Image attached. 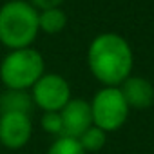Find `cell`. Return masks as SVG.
Listing matches in <instances>:
<instances>
[{
    "mask_svg": "<svg viewBox=\"0 0 154 154\" xmlns=\"http://www.w3.org/2000/svg\"><path fill=\"white\" fill-rule=\"evenodd\" d=\"M45 71L44 56L33 49H17L9 51L0 62V82L6 89L29 91Z\"/></svg>",
    "mask_w": 154,
    "mask_h": 154,
    "instance_id": "obj_3",
    "label": "cell"
},
{
    "mask_svg": "<svg viewBox=\"0 0 154 154\" xmlns=\"http://www.w3.org/2000/svg\"><path fill=\"white\" fill-rule=\"evenodd\" d=\"M42 129L53 136H63V127H62V118L60 112H44L42 122H40Z\"/></svg>",
    "mask_w": 154,
    "mask_h": 154,
    "instance_id": "obj_13",
    "label": "cell"
},
{
    "mask_svg": "<svg viewBox=\"0 0 154 154\" xmlns=\"http://www.w3.org/2000/svg\"><path fill=\"white\" fill-rule=\"evenodd\" d=\"M35 103L29 91H17V89H6L0 93V114L6 112H22L29 114L33 111Z\"/></svg>",
    "mask_w": 154,
    "mask_h": 154,
    "instance_id": "obj_9",
    "label": "cell"
},
{
    "mask_svg": "<svg viewBox=\"0 0 154 154\" xmlns=\"http://www.w3.org/2000/svg\"><path fill=\"white\" fill-rule=\"evenodd\" d=\"M38 33V9L29 2L9 0L0 8V44L9 51L31 47Z\"/></svg>",
    "mask_w": 154,
    "mask_h": 154,
    "instance_id": "obj_2",
    "label": "cell"
},
{
    "mask_svg": "<svg viewBox=\"0 0 154 154\" xmlns=\"http://www.w3.org/2000/svg\"><path fill=\"white\" fill-rule=\"evenodd\" d=\"M129 109H147L154 103V87L147 78L129 76L120 87Z\"/></svg>",
    "mask_w": 154,
    "mask_h": 154,
    "instance_id": "obj_8",
    "label": "cell"
},
{
    "mask_svg": "<svg viewBox=\"0 0 154 154\" xmlns=\"http://www.w3.org/2000/svg\"><path fill=\"white\" fill-rule=\"evenodd\" d=\"M91 105V116L93 125L102 129L103 132L118 131L129 116V105L120 91V87H103L100 89L93 100Z\"/></svg>",
    "mask_w": 154,
    "mask_h": 154,
    "instance_id": "obj_4",
    "label": "cell"
},
{
    "mask_svg": "<svg viewBox=\"0 0 154 154\" xmlns=\"http://www.w3.org/2000/svg\"><path fill=\"white\" fill-rule=\"evenodd\" d=\"M45 154H87L80 141L71 136H58L47 149Z\"/></svg>",
    "mask_w": 154,
    "mask_h": 154,
    "instance_id": "obj_12",
    "label": "cell"
},
{
    "mask_svg": "<svg viewBox=\"0 0 154 154\" xmlns=\"http://www.w3.org/2000/svg\"><path fill=\"white\" fill-rule=\"evenodd\" d=\"M31 98L44 112H60L71 100V85L56 72H44L31 87Z\"/></svg>",
    "mask_w": 154,
    "mask_h": 154,
    "instance_id": "obj_5",
    "label": "cell"
},
{
    "mask_svg": "<svg viewBox=\"0 0 154 154\" xmlns=\"http://www.w3.org/2000/svg\"><path fill=\"white\" fill-rule=\"evenodd\" d=\"M33 136V122L29 114L22 112H6L0 114V145L18 150L29 143Z\"/></svg>",
    "mask_w": 154,
    "mask_h": 154,
    "instance_id": "obj_6",
    "label": "cell"
},
{
    "mask_svg": "<svg viewBox=\"0 0 154 154\" xmlns=\"http://www.w3.org/2000/svg\"><path fill=\"white\" fill-rule=\"evenodd\" d=\"M67 26V15L60 8L44 9L38 13V27L47 35H56Z\"/></svg>",
    "mask_w": 154,
    "mask_h": 154,
    "instance_id": "obj_10",
    "label": "cell"
},
{
    "mask_svg": "<svg viewBox=\"0 0 154 154\" xmlns=\"http://www.w3.org/2000/svg\"><path fill=\"white\" fill-rule=\"evenodd\" d=\"M63 0H29V4L35 9H53V8H60V4Z\"/></svg>",
    "mask_w": 154,
    "mask_h": 154,
    "instance_id": "obj_14",
    "label": "cell"
},
{
    "mask_svg": "<svg viewBox=\"0 0 154 154\" xmlns=\"http://www.w3.org/2000/svg\"><path fill=\"white\" fill-rule=\"evenodd\" d=\"M78 141H80V145L84 147L85 152H98V150L103 149V145L107 141V132H103L102 129H98V127L93 125V127H89L78 138Z\"/></svg>",
    "mask_w": 154,
    "mask_h": 154,
    "instance_id": "obj_11",
    "label": "cell"
},
{
    "mask_svg": "<svg viewBox=\"0 0 154 154\" xmlns=\"http://www.w3.org/2000/svg\"><path fill=\"white\" fill-rule=\"evenodd\" d=\"M134 56L129 42L116 33H102L87 49V65L93 76L105 87L122 85L132 71Z\"/></svg>",
    "mask_w": 154,
    "mask_h": 154,
    "instance_id": "obj_1",
    "label": "cell"
},
{
    "mask_svg": "<svg viewBox=\"0 0 154 154\" xmlns=\"http://www.w3.org/2000/svg\"><path fill=\"white\" fill-rule=\"evenodd\" d=\"M63 136H71L78 140L89 127H93L91 105L82 98H71L67 105L60 111Z\"/></svg>",
    "mask_w": 154,
    "mask_h": 154,
    "instance_id": "obj_7",
    "label": "cell"
}]
</instances>
